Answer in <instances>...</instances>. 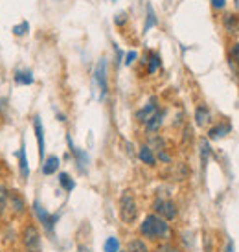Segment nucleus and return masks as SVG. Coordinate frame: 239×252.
Masks as SVG:
<instances>
[{"instance_id": "7ed1b4c3", "label": "nucleus", "mask_w": 239, "mask_h": 252, "mask_svg": "<svg viewBox=\"0 0 239 252\" xmlns=\"http://www.w3.org/2000/svg\"><path fill=\"white\" fill-rule=\"evenodd\" d=\"M21 241L26 252H41V232L33 223H26L22 226Z\"/></svg>"}, {"instance_id": "9d476101", "label": "nucleus", "mask_w": 239, "mask_h": 252, "mask_svg": "<svg viewBox=\"0 0 239 252\" xmlns=\"http://www.w3.org/2000/svg\"><path fill=\"white\" fill-rule=\"evenodd\" d=\"M33 131H35V138L39 142V157H41V162H42L44 160V127H42L41 116L33 118Z\"/></svg>"}, {"instance_id": "9b49d317", "label": "nucleus", "mask_w": 239, "mask_h": 252, "mask_svg": "<svg viewBox=\"0 0 239 252\" xmlns=\"http://www.w3.org/2000/svg\"><path fill=\"white\" fill-rule=\"evenodd\" d=\"M138 158H140L142 164H146L149 168L156 166V155L151 146H140V149H138Z\"/></svg>"}, {"instance_id": "6e6552de", "label": "nucleus", "mask_w": 239, "mask_h": 252, "mask_svg": "<svg viewBox=\"0 0 239 252\" xmlns=\"http://www.w3.org/2000/svg\"><path fill=\"white\" fill-rule=\"evenodd\" d=\"M66 142H68V147H70V153L74 155V158H76L78 169L81 171V173H85V171H87V164H89V155L74 146V142H72L70 136H66Z\"/></svg>"}, {"instance_id": "b1692460", "label": "nucleus", "mask_w": 239, "mask_h": 252, "mask_svg": "<svg viewBox=\"0 0 239 252\" xmlns=\"http://www.w3.org/2000/svg\"><path fill=\"white\" fill-rule=\"evenodd\" d=\"M199 147H201V162H203V166H206V162H208V157L211 153V147L208 144V140H201L199 142Z\"/></svg>"}, {"instance_id": "f03ea898", "label": "nucleus", "mask_w": 239, "mask_h": 252, "mask_svg": "<svg viewBox=\"0 0 239 252\" xmlns=\"http://www.w3.org/2000/svg\"><path fill=\"white\" fill-rule=\"evenodd\" d=\"M138 217V204L131 189H125L120 197V219L125 224H133Z\"/></svg>"}, {"instance_id": "6ab92c4d", "label": "nucleus", "mask_w": 239, "mask_h": 252, "mask_svg": "<svg viewBox=\"0 0 239 252\" xmlns=\"http://www.w3.org/2000/svg\"><path fill=\"white\" fill-rule=\"evenodd\" d=\"M223 24H225V30L228 33H238V30H239L238 15H234V13L225 15V17H223Z\"/></svg>"}, {"instance_id": "4468645a", "label": "nucleus", "mask_w": 239, "mask_h": 252, "mask_svg": "<svg viewBox=\"0 0 239 252\" xmlns=\"http://www.w3.org/2000/svg\"><path fill=\"white\" fill-rule=\"evenodd\" d=\"M59 164H61V160H59V157H56V155L44 157V160H42V173L44 175H54V173H57V169H59Z\"/></svg>"}, {"instance_id": "39448f33", "label": "nucleus", "mask_w": 239, "mask_h": 252, "mask_svg": "<svg viewBox=\"0 0 239 252\" xmlns=\"http://www.w3.org/2000/svg\"><path fill=\"white\" fill-rule=\"evenodd\" d=\"M153 208H155V214L156 216H160L162 219H166V221H173L179 214L177 210V204L171 201V199H156L155 204H153Z\"/></svg>"}, {"instance_id": "c756f323", "label": "nucleus", "mask_w": 239, "mask_h": 252, "mask_svg": "<svg viewBox=\"0 0 239 252\" xmlns=\"http://www.w3.org/2000/svg\"><path fill=\"white\" fill-rule=\"evenodd\" d=\"M125 21H127V13H118L116 17H114V22H116L118 26H121Z\"/></svg>"}, {"instance_id": "20e7f679", "label": "nucleus", "mask_w": 239, "mask_h": 252, "mask_svg": "<svg viewBox=\"0 0 239 252\" xmlns=\"http://www.w3.org/2000/svg\"><path fill=\"white\" fill-rule=\"evenodd\" d=\"M31 210H33V216L37 217V221L46 228V232L48 234H52L54 232V228H56L57 221H59V214H50L44 206H42L39 201H35L33 203V206H31Z\"/></svg>"}, {"instance_id": "5701e85b", "label": "nucleus", "mask_w": 239, "mask_h": 252, "mask_svg": "<svg viewBox=\"0 0 239 252\" xmlns=\"http://www.w3.org/2000/svg\"><path fill=\"white\" fill-rule=\"evenodd\" d=\"M7 199H9V189L4 184H0V217L7 210Z\"/></svg>"}, {"instance_id": "423d86ee", "label": "nucleus", "mask_w": 239, "mask_h": 252, "mask_svg": "<svg viewBox=\"0 0 239 252\" xmlns=\"http://www.w3.org/2000/svg\"><path fill=\"white\" fill-rule=\"evenodd\" d=\"M94 81H96V85L99 87V92H101L99 98L103 99L107 96V91H109V87H107V61L105 59H99L98 64H96V68H94Z\"/></svg>"}, {"instance_id": "393cba45", "label": "nucleus", "mask_w": 239, "mask_h": 252, "mask_svg": "<svg viewBox=\"0 0 239 252\" xmlns=\"http://www.w3.org/2000/svg\"><path fill=\"white\" fill-rule=\"evenodd\" d=\"M155 252H184V251L179 249L177 245H173V243H169V241H162V243L156 245Z\"/></svg>"}, {"instance_id": "bb28decb", "label": "nucleus", "mask_w": 239, "mask_h": 252, "mask_svg": "<svg viewBox=\"0 0 239 252\" xmlns=\"http://www.w3.org/2000/svg\"><path fill=\"white\" fill-rule=\"evenodd\" d=\"M13 33L17 37H21V35H26L28 33V22H22V24H17L13 28Z\"/></svg>"}, {"instance_id": "2eb2a0df", "label": "nucleus", "mask_w": 239, "mask_h": 252, "mask_svg": "<svg viewBox=\"0 0 239 252\" xmlns=\"http://www.w3.org/2000/svg\"><path fill=\"white\" fill-rule=\"evenodd\" d=\"M210 122H211L210 109L206 105H199L197 109H195V124H197L199 127H204V126H208Z\"/></svg>"}, {"instance_id": "c85d7f7f", "label": "nucleus", "mask_w": 239, "mask_h": 252, "mask_svg": "<svg viewBox=\"0 0 239 252\" xmlns=\"http://www.w3.org/2000/svg\"><path fill=\"white\" fill-rule=\"evenodd\" d=\"M136 57H138V54H136L134 50H131V52H127V56H125V64H127V66H129V64H133Z\"/></svg>"}, {"instance_id": "0eeeda50", "label": "nucleus", "mask_w": 239, "mask_h": 252, "mask_svg": "<svg viewBox=\"0 0 239 252\" xmlns=\"http://www.w3.org/2000/svg\"><path fill=\"white\" fill-rule=\"evenodd\" d=\"M158 111H160V109H158V99L151 98L146 105L142 107L140 111L136 112V120H138V122H142V124H146V122H148L153 114H156Z\"/></svg>"}, {"instance_id": "f3484780", "label": "nucleus", "mask_w": 239, "mask_h": 252, "mask_svg": "<svg viewBox=\"0 0 239 252\" xmlns=\"http://www.w3.org/2000/svg\"><path fill=\"white\" fill-rule=\"evenodd\" d=\"M144 63L148 64V74H156V70L160 68V64H162V61H160V56L156 54V52H149L148 54V57H144Z\"/></svg>"}, {"instance_id": "f704fd0d", "label": "nucleus", "mask_w": 239, "mask_h": 252, "mask_svg": "<svg viewBox=\"0 0 239 252\" xmlns=\"http://www.w3.org/2000/svg\"><path fill=\"white\" fill-rule=\"evenodd\" d=\"M234 2H236V9L239 11V0H234Z\"/></svg>"}, {"instance_id": "aec40b11", "label": "nucleus", "mask_w": 239, "mask_h": 252, "mask_svg": "<svg viewBox=\"0 0 239 252\" xmlns=\"http://www.w3.org/2000/svg\"><path fill=\"white\" fill-rule=\"evenodd\" d=\"M148 15H146V24H144V33L146 32H149L151 28H155L156 24H158V19H156V13H155V9H153V6L151 4H148Z\"/></svg>"}, {"instance_id": "1a4fd4ad", "label": "nucleus", "mask_w": 239, "mask_h": 252, "mask_svg": "<svg viewBox=\"0 0 239 252\" xmlns=\"http://www.w3.org/2000/svg\"><path fill=\"white\" fill-rule=\"evenodd\" d=\"M7 208L13 212L15 216H22L26 212V203L22 195H19L17 191H9V199H7Z\"/></svg>"}, {"instance_id": "cd10ccee", "label": "nucleus", "mask_w": 239, "mask_h": 252, "mask_svg": "<svg viewBox=\"0 0 239 252\" xmlns=\"http://www.w3.org/2000/svg\"><path fill=\"white\" fill-rule=\"evenodd\" d=\"M232 61L234 64H239V42H236L232 46Z\"/></svg>"}, {"instance_id": "473e14b6", "label": "nucleus", "mask_w": 239, "mask_h": 252, "mask_svg": "<svg viewBox=\"0 0 239 252\" xmlns=\"http://www.w3.org/2000/svg\"><path fill=\"white\" fill-rule=\"evenodd\" d=\"M78 252H90V249H87L85 245H81V247H78Z\"/></svg>"}, {"instance_id": "a878e982", "label": "nucleus", "mask_w": 239, "mask_h": 252, "mask_svg": "<svg viewBox=\"0 0 239 252\" xmlns=\"http://www.w3.org/2000/svg\"><path fill=\"white\" fill-rule=\"evenodd\" d=\"M103 251H105V252H120V241H118V238H114V236L107 238L105 245H103Z\"/></svg>"}, {"instance_id": "dca6fc26", "label": "nucleus", "mask_w": 239, "mask_h": 252, "mask_svg": "<svg viewBox=\"0 0 239 252\" xmlns=\"http://www.w3.org/2000/svg\"><path fill=\"white\" fill-rule=\"evenodd\" d=\"M17 157H19V171H21L22 179H28L30 166H28V158H26V146H24V142H22L21 149L17 151Z\"/></svg>"}, {"instance_id": "4be33fe9", "label": "nucleus", "mask_w": 239, "mask_h": 252, "mask_svg": "<svg viewBox=\"0 0 239 252\" xmlns=\"http://www.w3.org/2000/svg\"><path fill=\"white\" fill-rule=\"evenodd\" d=\"M57 179H59V184H61V188H63L66 193H70L72 189L76 188V181H74V179H72L68 173H64V171H63V173H59V177H57Z\"/></svg>"}, {"instance_id": "a211bd4d", "label": "nucleus", "mask_w": 239, "mask_h": 252, "mask_svg": "<svg viewBox=\"0 0 239 252\" xmlns=\"http://www.w3.org/2000/svg\"><path fill=\"white\" fill-rule=\"evenodd\" d=\"M33 81H35V77L28 68H21V70L15 72V83L17 85H31Z\"/></svg>"}, {"instance_id": "ddd939ff", "label": "nucleus", "mask_w": 239, "mask_h": 252, "mask_svg": "<svg viewBox=\"0 0 239 252\" xmlns=\"http://www.w3.org/2000/svg\"><path fill=\"white\" fill-rule=\"evenodd\" d=\"M164 116H166V111H158L156 114H153L151 118L144 124L146 126V131H148L149 134H155L158 129L162 127V122H164Z\"/></svg>"}, {"instance_id": "7c9ffc66", "label": "nucleus", "mask_w": 239, "mask_h": 252, "mask_svg": "<svg viewBox=\"0 0 239 252\" xmlns=\"http://www.w3.org/2000/svg\"><path fill=\"white\" fill-rule=\"evenodd\" d=\"M211 7L213 9H223L225 7V0H211Z\"/></svg>"}, {"instance_id": "f257e3e1", "label": "nucleus", "mask_w": 239, "mask_h": 252, "mask_svg": "<svg viewBox=\"0 0 239 252\" xmlns=\"http://www.w3.org/2000/svg\"><path fill=\"white\" fill-rule=\"evenodd\" d=\"M138 232H140L142 238L149 239V241H169L171 239V226H169V223L166 219H162L160 216H156L155 212L144 217Z\"/></svg>"}, {"instance_id": "412c9836", "label": "nucleus", "mask_w": 239, "mask_h": 252, "mask_svg": "<svg viewBox=\"0 0 239 252\" xmlns=\"http://www.w3.org/2000/svg\"><path fill=\"white\" fill-rule=\"evenodd\" d=\"M127 252H151V251H149L148 243H146L144 239L136 238V239H131V241H129Z\"/></svg>"}, {"instance_id": "f8f14e48", "label": "nucleus", "mask_w": 239, "mask_h": 252, "mask_svg": "<svg viewBox=\"0 0 239 252\" xmlns=\"http://www.w3.org/2000/svg\"><path fill=\"white\" fill-rule=\"evenodd\" d=\"M230 131H232V126H230L228 122H221V124L213 126L210 131H208V138H210V140H219V138H225Z\"/></svg>"}, {"instance_id": "2f4dec72", "label": "nucleus", "mask_w": 239, "mask_h": 252, "mask_svg": "<svg viewBox=\"0 0 239 252\" xmlns=\"http://www.w3.org/2000/svg\"><path fill=\"white\" fill-rule=\"evenodd\" d=\"M225 252H236V251H234V241H232V239H228V241H226Z\"/></svg>"}, {"instance_id": "72a5a7b5", "label": "nucleus", "mask_w": 239, "mask_h": 252, "mask_svg": "<svg viewBox=\"0 0 239 252\" xmlns=\"http://www.w3.org/2000/svg\"><path fill=\"white\" fill-rule=\"evenodd\" d=\"M4 111V103H2V99H0V112Z\"/></svg>"}]
</instances>
